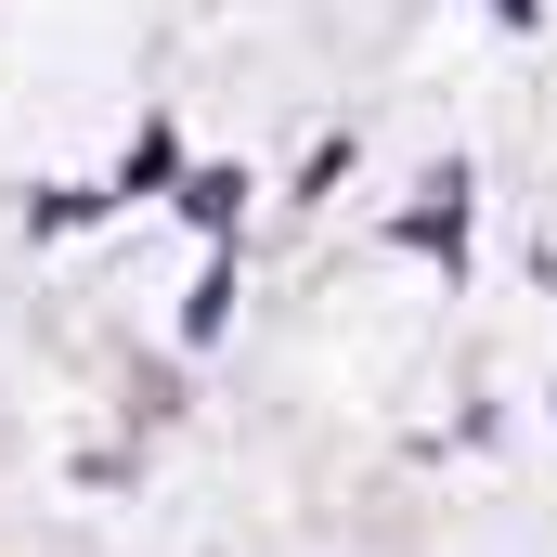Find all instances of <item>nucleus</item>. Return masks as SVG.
Returning <instances> with one entry per match:
<instances>
[{"instance_id": "f257e3e1", "label": "nucleus", "mask_w": 557, "mask_h": 557, "mask_svg": "<svg viewBox=\"0 0 557 557\" xmlns=\"http://www.w3.org/2000/svg\"><path fill=\"white\" fill-rule=\"evenodd\" d=\"M234 195H247V182H234V169H195V182H182V208H195V221H208V234H221V221H234Z\"/></svg>"}, {"instance_id": "f03ea898", "label": "nucleus", "mask_w": 557, "mask_h": 557, "mask_svg": "<svg viewBox=\"0 0 557 557\" xmlns=\"http://www.w3.org/2000/svg\"><path fill=\"white\" fill-rule=\"evenodd\" d=\"M493 13H506V26H532V0H493Z\"/></svg>"}]
</instances>
